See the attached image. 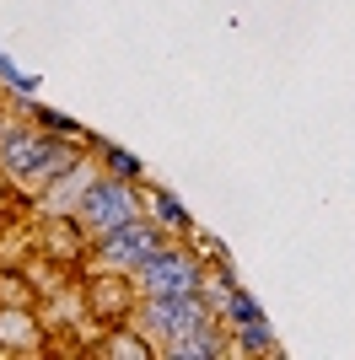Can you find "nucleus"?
<instances>
[{
    "label": "nucleus",
    "mask_w": 355,
    "mask_h": 360,
    "mask_svg": "<svg viewBox=\"0 0 355 360\" xmlns=\"http://www.w3.org/2000/svg\"><path fill=\"white\" fill-rule=\"evenodd\" d=\"M0 349H38V323L27 317V307L0 301Z\"/></svg>",
    "instance_id": "6"
},
{
    "label": "nucleus",
    "mask_w": 355,
    "mask_h": 360,
    "mask_svg": "<svg viewBox=\"0 0 355 360\" xmlns=\"http://www.w3.org/2000/svg\"><path fill=\"white\" fill-rule=\"evenodd\" d=\"M156 210H162V221H183V210H178V205H173V199H167V194L156 199Z\"/></svg>",
    "instance_id": "12"
},
{
    "label": "nucleus",
    "mask_w": 355,
    "mask_h": 360,
    "mask_svg": "<svg viewBox=\"0 0 355 360\" xmlns=\"http://www.w3.org/2000/svg\"><path fill=\"white\" fill-rule=\"evenodd\" d=\"M103 355H151V349L135 339V345H103Z\"/></svg>",
    "instance_id": "11"
},
{
    "label": "nucleus",
    "mask_w": 355,
    "mask_h": 360,
    "mask_svg": "<svg viewBox=\"0 0 355 360\" xmlns=\"http://www.w3.org/2000/svg\"><path fill=\"white\" fill-rule=\"evenodd\" d=\"M162 349H167L173 360H216V355H221V333L210 328V323H199V328L178 333V339H167Z\"/></svg>",
    "instance_id": "7"
},
{
    "label": "nucleus",
    "mask_w": 355,
    "mask_h": 360,
    "mask_svg": "<svg viewBox=\"0 0 355 360\" xmlns=\"http://www.w3.org/2000/svg\"><path fill=\"white\" fill-rule=\"evenodd\" d=\"M140 296H183V290H199V258L178 253V248H156V253L130 274Z\"/></svg>",
    "instance_id": "3"
},
{
    "label": "nucleus",
    "mask_w": 355,
    "mask_h": 360,
    "mask_svg": "<svg viewBox=\"0 0 355 360\" xmlns=\"http://www.w3.org/2000/svg\"><path fill=\"white\" fill-rule=\"evenodd\" d=\"M0 301H11V307H27V290H22V280H0Z\"/></svg>",
    "instance_id": "9"
},
{
    "label": "nucleus",
    "mask_w": 355,
    "mask_h": 360,
    "mask_svg": "<svg viewBox=\"0 0 355 360\" xmlns=\"http://www.w3.org/2000/svg\"><path fill=\"white\" fill-rule=\"evenodd\" d=\"M156 248H162V231L140 215V221H124V226H113V231H103V253L97 258H103V269H113V274H135Z\"/></svg>",
    "instance_id": "5"
},
{
    "label": "nucleus",
    "mask_w": 355,
    "mask_h": 360,
    "mask_svg": "<svg viewBox=\"0 0 355 360\" xmlns=\"http://www.w3.org/2000/svg\"><path fill=\"white\" fill-rule=\"evenodd\" d=\"M70 167V150L54 146L49 135L32 129H6L0 135V172H11L16 183H49Z\"/></svg>",
    "instance_id": "1"
},
{
    "label": "nucleus",
    "mask_w": 355,
    "mask_h": 360,
    "mask_svg": "<svg viewBox=\"0 0 355 360\" xmlns=\"http://www.w3.org/2000/svg\"><path fill=\"white\" fill-rule=\"evenodd\" d=\"M199 323H210V307L199 301V290H183V296H146V307H140V333L156 339V345L199 328Z\"/></svg>",
    "instance_id": "4"
},
{
    "label": "nucleus",
    "mask_w": 355,
    "mask_h": 360,
    "mask_svg": "<svg viewBox=\"0 0 355 360\" xmlns=\"http://www.w3.org/2000/svg\"><path fill=\"white\" fill-rule=\"evenodd\" d=\"M108 162H113V172H118V178H140V162H130V156H118V150H113Z\"/></svg>",
    "instance_id": "10"
},
{
    "label": "nucleus",
    "mask_w": 355,
    "mask_h": 360,
    "mask_svg": "<svg viewBox=\"0 0 355 360\" xmlns=\"http://www.w3.org/2000/svg\"><path fill=\"white\" fill-rule=\"evenodd\" d=\"M140 199H135L130 178H108V183H92L87 194H81V205H75V221H81V231H92V237H103V231H113V226L124 221H140Z\"/></svg>",
    "instance_id": "2"
},
{
    "label": "nucleus",
    "mask_w": 355,
    "mask_h": 360,
    "mask_svg": "<svg viewBox=\"0 0 355 360\" xmlns=\"http://www.w3.org/2000/svg\"><path fill=\"white\" fill-rule=\"evenodd\" d=\"M130 301H135V280L130 274H113V269H108V280H97V290H92V307L103 317H118Z\"/></svg>",
    "instance_id": "8"
}]
</instances>
